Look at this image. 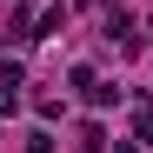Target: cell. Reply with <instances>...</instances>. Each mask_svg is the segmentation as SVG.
<instances>
[{
    "instance_id": "9",
    "label": "cell",
    "mask_w": 153,
    "mask_h": 153,
    "mask_svg": "<svg viewBox=\"0 0 153 153\" xmlns=\"http://www.w3.org/2000/svg\"><path fill=\"white\" fill-rule=\"evenodd\" d=\"M146 33H153V27H146Z\"/></svg>"
},
{
    "instance_id": "7",
    "label": "cell",
    "mask_w": 153,
    "mask_h": 153,
    "mask_svg": "<svg viewBox=\"0 0 153 153\" xmlns=\"http://www.w3.org/2000/svg\"><path fill=\"white\" fill-rule=\"evenodd\" d=\"M113 153H133V140H113Z\"/></svg>"
},
{
    "instance_id": "5",
    "label": "cell",
    "mask_w": 153,
    "mask_h": 153,
    "mask_svg": "<svg viewBox=\"0 0 153 153\" xmlns=\"http://www.w3.org/2000/svg\"><path fill=\"white\" fill-rule=\"evenodd\" d=\"M133 140H146V146H153V107H140V113H133Z\"/></svg>"
},
{
    "instance_id": "1",
    "label": "cell",
    "mask_w": 153,
    "mask_h": 153,
    "mask_svg": "<svg viewBox=\"0 0 153 153\" xmlns=\"http://www.w3.org/2000/svg\"><path fill=\"white\" fill-rule=\"evenodd\" d=\"M60 27H67V7H47V13H40V20H33V40H53V33H60Z\"/></svg>"
},
{
    "instance_id": "4",
    "label": "cell",
    "mask_w": 153,
    "mask_h": 153,
    "mask_svg": "<svg viewBox=\"0 0 153 153\" xmlns=\"http://www.w3.org/2000/svg\"><path fill=\"white\" fill-rule=\"evenodd\" d=\"M80 100H87V107H113V87H107V80H93V87H87Z\"/></svg>"
},
{
    "instance_id": "3",
    "label": "cell",
    "mask_w": 153,
    "mask_h": 153,
    "mask_svg": "<svg viewBox=\"0 0 153 153\" xmlns=\"http://www.w3.org/2000/svg\"><path fill=\"white\" fill-rule=\"evenodd\" d=\"M7 27H13V40H33V13H27V7H13V13H7Z\"/></svg>"
},
{
    "instance_id": "6",
    "label": "cell",
    "mask_w": 153,
    "mask_h": 153,
    "mask_svg": "<svg viewBox=\"0 0 153 153\" xmlns=\"http://www.w3.org/2000/svg\"><path fill=\"white\" fill-rule=\"evenodd\" d=\"M27 153H53V133H27Z\"/></svg>"
},
{
    "instance_id": "2",
    "label": "cell",
    "mask_w": 153,
    "mask_h": 153,
    "mask_svg": "<svg viewBox=\"0 0 153 153\" xmlns=\"http://www.w3.org/2000/svg\"><path fill=\"white\" fill-rule=\"evenodd\" d=\"M100 146H113V140H107V126L87 120V126H80V153H100Z\"/></svg>"
},
{
    "instance_id": "8",
    "label": "cell",
    "mask_w": 153,
    "mask_h": 153,
    "mask_svg": "<svg viewBox=\"0 0 153 153\" xmlns=\"http://www.w3.org/2000/svg\"><path fill=\"white\" fill-rule=\"evenodd\" d=\"M107 7H120V0H107Z\"/></svg>"
}]
</instances>
